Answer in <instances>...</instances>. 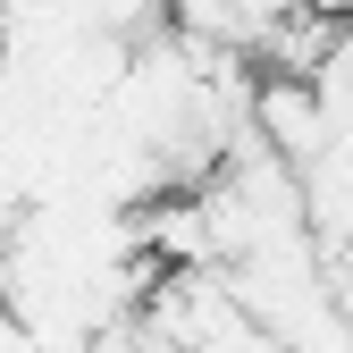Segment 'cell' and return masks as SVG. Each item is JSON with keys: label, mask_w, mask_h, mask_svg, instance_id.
<instances>
[{"label": "cell", "mask_w": 353, "mask_h": 353, "mask_svg": "<svg viewBox=\"0 0 353 353\" xmlns=\"http://www.w3.org/2000/svg\"><path fill=\"white\" fill-rule=\"evenodd\" d=\"M252 143L270 152L286 176H312L320 160H328V118H320V101H312V84H278V76H261L252 84Z\"/></svg>", "instance_id": "6da1fadb"}, {"label": "cell", "mask_w": 353, "mask_h": 353, "mask_svg": "<svg viewBox=\"0 0 353 353\" xmlns=\"http://www.w3.org/2000/svg\"><path fill=\"white\" fill-rule=\"evenodd\" d=\"M0 353H51V345H42L34 328H17V320H0Z\"/></svg>", "instance_id": "7a4b0ae2"}]
</instances>
